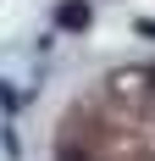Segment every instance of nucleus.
<instances>
[{
    "label": "nucleus",
    "mask_w": 155,
    "mask_h": 161,
    "mask_svg": "<svg viewBox=\"0 0 155 161\" xmlns=\"http://www.w3.org/2000/svg\"><path fill=\"white\" fill-rule=\"evenodd\" d=\"M56 22L61 28H89V0H67L61 11H56Z\"/></svg>",
    "instance_id": "1"
},
{
    "label": "nucleus",
    "mask_w": 155,
    "mask_h": 161,
    "mask_svg": "<svg viewBox=\"0 0 155 161\" xmlns=\"http://www.w3.org/2000/svg\"><path fill=\"white\" fill-rule=\"evenodd\" d=\"M61 161H83V156H78V150H61Z\"/></svg>",
    "instance_id": "3"
},
{
    "label": "nucleus",
    "mask_w": 155,
    "mask_h": 161,
    "mask_svg": "<svg viewBox=\"0 0 155 161\" xmlns=\"http://www.w3.org/2000/svg\"><path fill=\"white\" fill-rule=\"evenodd\" d=\"M139 33H144V39H155V22H150V17H144V22H139Z\"/></svg>",
    "instance_id": "2"
},
{
    "label": "nucleus",
    "mask_w": 155,
    "mask_h": 161,
    "mask_svg": "<svg viewBox=\"0 0 155 161\" xmlns=\"http://www.w3.org/2000/svg\"><path fill=\"white\" fill-rule=\"evenodd\" d=\"M150 83H155V72H150Z\"/></svg>",
    "instance_id": "4"
}]
</instances>
